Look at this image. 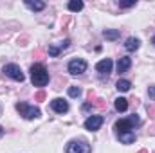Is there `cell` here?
<instances>
[{
	"label": "cell",
	"instance_id": "1",
	"mask_svg": "<svg viewBox=\"0 0 155 153\" xmlns=\"http://www.w3.org/2000/svg\"><path fill=\"white\" fill-rule=\"evenodd\" d=\"M31 79L35 86H45L49 83V72L41 63H35L31 67Z\"/></svg>",
	"mask_w": 155,
	"mask_h": 153
},
{
	"label": "cell",
	"instance_id": "2",
	"mask_svg": "<svg viewBox=\"0 0 155 153\" xmlns=\"http://www.w3.org/2000/svg\"><path fill=\"white\" fill-rule=\"evenodd\" d=\"M135 124H139V117H137V115H132V117H128V119H119L114 128H116L119 133H124V132H130Z\"/></svg>",
	"mask_w": 155,
	"mask_h": 153
},
{
	"label": "cell",
	"instance_id": "3",
	"mask_svg": "<svg viewBox=\"0 0 155 153\" xmlns=\"http://www.w3.org/2000/svg\"><path fill=\"white\" fill-rule=\"evenodd\" d=\"M2 72L5 74V76H9L11 79H15V81H24L25 76H24V72H22V69L18 67V65H15V63H9V65H4V69H2Z\"/></svg>",
	"mask_w": 155,
	"mask_h": 153
},
{
	"label": "cell",
	"instance_id": "4",
	"mask_svg": "<svg viewBox=\"0 0 155 153\" xmlns=\"http://www.w3.org/2000/svg\"><path fill=\"white\" fill-rule=\"evenodd\" d=\"M67 153H90V144L87 141H71L65 148Z\"/></svg>",
	"mask_w": 155,
	"mask_h": 153
},
{
	"label": "cell",
	"instance_id": "5",
	"mask_svg": "<svg viewBox=\"0 0 155 153\" xmlns=\"http://www.w3.org/2000/svg\"><path fill=\"white\" fill-rule=\"evenodd\" d=\"M16 110L20 112V115H24L25 119H36V117L41 115V112H40L38 108L29 106L27 103H18V105H16Z\"/></svg>",
	"mask_w": 155,
	"mask_h": 153
},
{
	"label": "cell",
	"instance_id": "6",
	"mask_svg": "<svg viewBox=\"0 0 155 153\" xmlns=\"http://www.w3.org/2000/svg\"><path fill=\"white\" fill-rule=\"evenodd\" d=\"M87 61L85 60H81V58H78V60H72L71 63H69V72L72 74V76H78V74H83L85 70H87Z\"/></svg>",
	"mask_w": 155,
	"mask_h": 153
},
{
	"label": "cell",
	"instance_id": "7",
	"mask_svg": "<svg viewBox=\"0 0 155 153\" xmlns=\"http://www.w3.org/2000/svg\"><path fill=\"white\" fill-rule=\"evenodd\" d=\"M103 121H105V119H103L101 115H90V117L85 121V128L90 130V132H97V130L101 128Z\"/></svg>",
	"mask_w": 155,
	"mask_h": 153
},
{
	"label": "cell",
	"instance_id": "8",
	"mask_svg": "<svg viewBox=\"0 0 155 153\" xmlns=\"http://www.w3.org/2000/svg\"><path fill=\"white\" fill-rule=\"evenodd\" d=\"M51 108L56 112V114H65V112H69V103L65 101V99H54V101H51Z\"/></svg>",
	"mask_w": 155,
	"mask_h": 153
},
{
	"label": "cell",
	"instance_id": "9",
	"mask_svg": "<svg viewBox=\"0 0 155 153\" xmlns=\"http://www.w3.org/2000/svg\"><path fill=\"white\" fill-rule=\"evenodd\" d=\"M112 65H114L112 60H110V58H105V60H101V61L96 65V70H97L99 74H107V76H108V74L112 72Z\"/></svg>",
	"mask_w": 155,
	"mask_h": 153
},
{
	"label": "cell",
	"instance_id": "10",
	"mask_svg": "<svg viewBox=\"0 0 155 153\" xmlns=\"http://www.w3.org/2000/svg\"><path fill=\"white\" fill-rule=\"evenodd\" d=\"M132 67V60L130 58H119L117 61V72H128V69Z\"/></svg>",
	"mask_w": 155,
	"mask_h": 153
},
{
	"label": "cell",
	"instance_id": "11",
	"mask_svg": "<svg viewBox=\"0 0 155 153\" xmlns=\"http://www.w3.org/2000/svg\"><path fill=\"white\" fill-rule=\"evenodd\" d=\"M117 139H119L123 144H132V142L135 141V133H132V132H124V133H119Z\"/></svg>",
	"mask_w": 155,
	"mask_h": 153
},
{
	"label": "cell",
	"instance_id": "12",
	"mask_svg": "<svg viewBox=\"0 0 155 153\" xmlns=\"http://www.w3.org/2000/svg\"><path fill=\"white\" fill-rule=\"evenodd\" d=\"M139 45H141L139 38H134V36H132V38L126 40V43H124V49L132 52V50H137V49H139Z\"/></svg>",
	"mask_w": 155,
	"mask_h": 153
},
{
	"label": "cell",
	"instance_id": "13",
	"mask_svg": "<svg viewBox=\"0 0 155 153\" xmlns=\"http://www.w3.org/2000/svg\"><path fill=\"white\" fill-rule=\"evenodd\" d=\"M114 106H116L117 112H126V110H128V99H124V97H117L116 103H114Z\"/></svg>",
	"mask_w": 155,
	"mask_h": 153
},
{
	"label": "cell",
	"instance_id": "14",
	"mask_svg": "<svg viewBox=\"0 0 155 153\" xmlns=\"http://www.w3.org/2000/svg\"><path fill=\"white\" fill-rule=\"evenodd\" d=\"M25 5L33 11H41L45 9V2H31V0H25Z\"/></svg>",
	"mask_w": 155,
	"mask_h": 153
},
{
	"label": "cell",
	"instance_id": "15",
	"mask_svg": "<svg viewBox=\"0 0 155 153\" xmlns=\"http://www.w3.org/2000/svg\"><path fill=\"white\" fill-rule=\"evenodd\" d=\"M116 86H117V90H119V92H128V90H130V86H132V83H130L128 79H119Z\"/></svg>",
	"mask_w": 155,
	"mask_h": 153
},
{
	"label": "cell",
	"instance_id": "16",
	"mask_svg": "<svg viewBox=\"0 0 155 153\" xmlns=\"http://www.w3.org/2000/svg\"><path fill=\"white\" fill-rule=\"evenodd\" d=\"M103 36L107 40H117L119 36H121V33L117 31V29H107L105 33H103Z\"/></svg>",
	"mask_w": 155,
	"mask_h": 153
},
{
	"label": "cell",
	"instance_id": "17",
	"mask_svg": "<svg viewBox=\"0 0 155 153\" xmlns=\"http://www.w3.org/2000/svg\"><path fill=\"white\" fill-rule=\"evenodd\" d=\"M81 9H83V2H81V0H71V2H69V11L78 13V11H81Z\"/></svg>",
	"mask_w": 155,
	"mask_h": 153
},
{
	"label": "cell",
	"instance_id": "18",
	"mask_svg": "<svg viewBox=\"0 0 155 153\" xmlns=\"http://www.w3.org/2000/svg\"><path fill=\"white\" fill-rule=\"evenodd\" d=\"M69 96H71V97H79V96H81L79 86H71V88H69Z\"/></svg>",
	"mask_w": 155,
	"mask_h": 153
},
{
	"label": "cell",
	"instance_id": "19",
	"mask_svg": "<svg viewBox=\"0 0 155 153\" xmlns=\"http://www.w3.org/2000/svg\"><path fill=\"white\" fill-rule=\"evenodd\" d=\"M135 4H137L135 0H132V2H119V7H124L126 9V7H134Z\"/></svg>",
	"mask_w": 155,
	"mask_h": 153
},
{
	"label": "cell",
	"instance_id": "20",
	"mask_svg": "<svg viewBox=\"0 0 155 153\" xmlns=\"http://www.w3.org/2000/svg\"><path fill=\"white\" fill-rule=\"evenodd\" d=\"M49 54H51V56H58V54H60V47L51 45V47H49Z\"/></svg>",
	"mask_w": 155,
	"mask_h": 153
},
{
	"label": "cell",
	"instance_id": "21",
	"mask_svg": "<svg viewBox=\"0 0 155 153\" xmlns=\"http://www.w3.org/2000/svg\"><path fill=\"white\" fill-rule=\"evenodd\" d=\"M148 96H150V97H152V99L155 101V85H153V86H150V88H148Z\"/></svg>",
	"mask_w": 155,
	"mask_h": 153
},
{
	"label": "cell",
	"instance_id": "22",
	"mask_svg": "<svg viewBox=\"0 0 155 153\" xmlns=\"http://www.w3.org/2000/svg\"><path fill=\"white\" fill-rule=\"evenodd\" d=\"M41 99H45V92H43V90L36 94V101H41Z\"/></svg>",
	"mask_w": 155,
	"mask_h": 153
},
{
	"label": "cell",
	"instance_id": "23",
	"mask_svg": "<svg viewBox=\"0 0 155 153\" xmlns=\"http://www.w3.org/2000/svg\"><path fill=\"white\" fill-rule=\"evenodd\" d=\"M2 133H4V128H2V126H0V135H2Z\"/></svg>",
	"mask_w": 155,
	"mask_h": 153
},
{
	"label": "cell",
	"instance_id": "24",
	"mask_svg": "<svg viewBox=\"0 0 155 153\" xmlns=\"http://www.w3.org/2000/svg\"><path fill=\"white\" fill-rule=\"evenodd\" d=\"M139 153H148V151H146V150H141V151H139Z\"/></svg>",
	"mask_w": 155,
	"mask_h": 153
},
{
	"label": "cell",
	"instance_id": "25",
	"mask_svg": "<svg viewBox=\"0 0 155 153\" xmlns=\"http://www.w3.org/2000/svg\"><path fill=\"white\" fill-rule=\"evenodd\" d=\"M152 43H153V45H155V36H153V40H152Z\"/></svg>",
	"mask_w": 155,
	"mask_h": 153
}]
</instances>
